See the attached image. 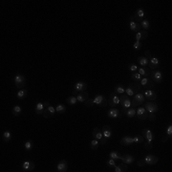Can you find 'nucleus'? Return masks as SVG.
Segmentation results:
<instances>
[{
	"label": "nucleus",
	"instance_id": "31",
	"mask_svg": "<svg viewBox=\"0 0 172 172\" xmlns=\"http://www.w3.org/2000/svg\"><path fill=\"white\" fill-rule=\"evenodd\" d=\"M129 28H130V30L133 31V32L138 33L139 31H140V23L136 22V21H130Z\"/></svg>",
	"mask_w": 172,
	"mask_h": 172
},
{
	"label": "nucleus",
	"instance_id": "9",
	"mask_svg": "<svg viewBox=\"0 0 172 172\" xmlns=\"http://www.w3.org/2000/svg\"><path fill=\"white\" fill-rule=\"evenodd\" d=\"M140 84L142 85V87H144L146 89H152L154 87V82L152 80L148 77H143L142 80H140Z\"/></svg>",
	"mask_w": 172,
	"mask_h": 172
},
{
	"label": "nucleus",
	"instance_id": "30",
	"mask_svg": "<svg viewBox=\"0 0 172 172\" xmlns=\"http://www.w3.org/2000/svg\"><path fill=\"white\" fill-rule=\"evenodd\" d=\"M137 72H138L142 77H148V76H150V73H151V71L147 67H139Z\"/></svg>",
	"mask_w": 172,
	"mask_h": 172
},
{
	"label": "nucleus",
	"instance_id": "14",
	"mask_svg": "<svg viewBox=\"0 0 172 172\" xmlns=\"http://www.w3.org/2000/svg\"><path fill=\"white\" fill-rule=\"evenodd\" d=\"M160 65V59L157 57H154L153 54L151 56V57L148 59V66H149L150 69L156 70Z\"/></svg>",
	"mask_w": 172,
	"mask_h": 172
},
{
	"label": "nucleus",
	"instance_id": "28",
	"mask_svg": "<svg viewBox=\"0 0 172 172\" xmlns=\"http://www.w3.org/2000/svg\"><path fill=\"white\" fill-rule=\"evenodd\" d=\"M123 113H124V115L129 119L134 118V117L136 116V109L134 107H129V108L125 109V110H123Z\"/></svg>",
	"mask_w": 172,
	"mask_h": 172
},
{
	"label": "nucleus",
	"instance_id": "46",
	"mask_svg": "<svg viewBox=\"0 0 172 172\" xmlns=\"http://www.w3.org/2000/svg\"><path fill=\"white\" fill-rule=\"evenodd\" d=\"M106 166L109 167V168H115V166H116V161H115L114 159L110 158L106 162Z\"/></svg>",
	"mask_w": 172,
	"mask_h": 172
},
{
	"label": "nucleus",
	"instance_id": "12",
	"mask_svg": "<svg viewBox=\"0 0 172 172\" xmlns=\"http://www.w3.org/2000/svg\"><path fill=\"white\" fill-rule=\"evenodd\" d=\"M142 134L143 137L144 139L146 140L147 143H152L153 142V139H154V134L150 129H147V128H144L142 130Z\"/></svg>",
	"mask_w": 172,
	"mask_h": 172
},
{
	"label": "nucleus",
	"instance_id": "23",
	"mask_svg": "<svg viewBox=\"0 0 172 172\" xmlns=\"http://www.w3.org/2000/svg\"><path fill=\"white\" fill-rule=\"evenodd\" d=\"M120 143L122 145L129 146V145H131L132 143H134V140H133V138L130 136H124L123 138H122Z\"/></svg>",
	"mask_w": 172,
	"mask_h": 172
},
{
	"label": "nucleus",
	"instance_id": "48",
	"mask_svg": "<svg viewBox=\"0 0 172 172\" xmlns=\"http://www.w3.org/2000/svg\"><path fill=\"white\" fill-rule=\"evenodd\" d=\"M142 46H143L142 42L137 40L134 42V44H133V48H134V50H136V51H139V50H140V48H142Z\"/></svg>",
	"mask_w": 172,
	"mask_h": 172
},
{
	"label": "nucleus",
	"instance_id": "11",
	"mask_svg": "<svg viewBox=\"0 0 172 172\" xmlns=\"http://www.w3.org/2000/svg\"><path fill=\"white\" fill-rule=\"evenodd\" d=\"M108 103L111 107H116L117 105L120 104V97L115 92H113L110 95V97H109Z\"/></svg>",
	"mask_w": 172,
	"mask_h": 172
},
{
	"label": "nucleus",
	"instance_id": "15",
	"mask_svg": "<svg viewBox=\"0 0 172 172\" xmlns=\"http://www.w3.org/2000/svg\"><path fill=\"white\" fill-rule=\"evenodd\" d=\"M143 96L145 97V100L149 101H153L157 99V94H156L152 89H146L143 93Z\"/></svg>",
	"mask_w": 172,
	"mask_h": 172
},
{
	"label": "nucleus",
	"instance_id": "5",
	"mask_svg": "<svg viewBox=\"0 0 172 172\" xmlns=\"http://www.w3.org/2000/svg\"><path fill=\"white\" fill-rule=\"evenodd\" d=\"M150 79L152 80L153 82L161 83L163 80V75L162 71H160V70H154V71H152L150 73Z\"/></svg>",
	"mask_w": 172,
	"mask_h": 172
},
{
	"label": "nucleus",
	"instance_id": "26",
	"mask_svg": "<svg viewBox=\"0 0 172 172\" xmlns=\"http://www.w3.org/2000/svg\"><path fill=\"white\" fill-rule=\"evenodd\" d=\"M172 139V124L170 123L169 125H168V127H167V129H166V135L163 137V143H166V142H167L168 140H171Z\"/></svg>",
	"mask_w": 172,
	"mask_h": 172
},
{
	"label": "nucleus",
	"instance_id": "42",
	"mask_svg": "<svg viewBox=\"0 0 172 172\" xmlns=\"http://www.w3.org/2000/svg\"><path fill=\"white\" fill-rule=\"evenodd\" d=\"M65 111H66L65 105L59 103L56 106V113H57V114H62V113H64Z\"/></svg>",
	"mask_w": 172,
	"mask_h": 172
},
{
	"label": "nucleus",
	"instance_id": "19",
	"mask_svg": "<svg viewBox=\"0 0 172 172\" xmlns=\"http://www.w3.org/2000/svg\"><path fill=\"white\" fill-rule=\"evenodd\" d=\"M144 14H144V11H143V8H139V9L135 11V14L133 15V16H134V20L136 22L140 23L142 20H143Z\"/></svg>",
	"mask_w": 172,
	"mask_h": 172
},
{
	"label": "nucleus",
	"instance_id": "8",
	"mask_svg": "<svg viewBox=\"0 0 172 172\" xmlns=\"http://www.w3.org/2000/svg\"><path fill=\"white\" fill-rule=\"evenodd\" d=\"M144 108L147 111L148 114H152V113H156L159 111V106L156 102H152V101H149V102L144 103Z\"/></svg>",
	"mask_w": 172,
	"mask_h": 172
},
{
	"label": "nucleus",
	"instance_id": "44",
	"mask_svg": "<svg viewBox=\"0 0 172 172\" xmlns=\"http://www.w3.org/2000/svg\"><path fill=\"white\" fill-rule=\"evenodd\" d=\"M66 102H67L69 105H75V104L77 102V97H75V96H71V97H67V100H66Z\"/></svg>",
	"mask_w": 172,
	"mask_h": 172
},
{
	"label": "nucleus",
	"instance_id": "1",
	"mask_svg": "<svg viewBox=\"0 0 172 172\" xmlns=\"http://www.w3.org/2000/svg\"><path fill=\"white\" fill-rule=\"evenodd\" d=\"M140 90H142V85L140 84V82L130 83L125 88V94L129 97H132V96L136 95L137 93L140 92Z\"/></svg>",
	"mask_w": 172,
	"mask_h": 172
},
{
	"label": "nucleus",
	"instance_id": "34",
	"mask_svg": "<svg viewBox=\"0 0 172 172\" xmlns=\"http://www.w3.org/2000/svg\"><path fill=\"white\" fill-rule=\"evenodd\" d=\"M122 157H123V155L118 151H112L110 152V154H109V158L114 159L115 161H117V160H122Z\"/></svg>",
	"mask_w": 172,
	"mask_h": 172
},
{
	"label": "nucleus",
	"instance_id": "39",
	"mask_svg": "<svg viewBox=\"0 0 172 172\" xmlns=\"http://www.w3.org/2000/svg\"><path fill=\"white\" fill-rule=\"evenodd\" d=\"M100 142L99 140L94 139L92 142L90 143V148H91L92 150H97V147L100 146Z\"/></svg>",
	"mask_w": 172,
	"mask_h": 172
},
{
	"label": "nucleus",
	"instance_id": "25",
	"mask_svg": "<svg viewBox=\"0 0 172 172\" xmlns=\"http://www.w3.org/2000/svg\"><path fill=\"white\" fill-rule=\"evenodd\" d=\"M89 99V94L87 92H80L79 94H77V100L79 102H85L86 100H87Z\"/></svg>",
	"mask_w": 172,
	"mask_h": 172
},
{
	"label": "nucleus",
	"instance_id": "16",
	"mask_svg": "<svg viewBox=\"0 0 172 172\" xmlns=\"http://www.w3.org/2000/svg\"><path fill=\"white\" fill-rule=\"evenodd\" d=\"M50 105L49 101H45V102H38L37 105H36V113L37 115H42L43 112L46 109V107H48Z\"/></svg>",
	"mask_w": 172,
	"mask_h": 172
},
{
	"label": "nucleus",
	"instance_id": "18",
	"mask_svg": "<svg viewBox=\"0 0 172 172\" xmlns=\"http://www.w3.org/2000/svg\"><path fill=\"white\" fill-rule=\"evenodd\" d=\"M136 115H137V117H138L140 120H144L147 119L148 113H147V111L145 110V108H144V107H139L136 110Z\"/></svg>",
	"mask_w": 172,
	"mask_h": 172
},
{
	"label": "nucleus",
	"instance_id": "47",
	"mask_svg": "<svg viewBox=\"0 0 172 172\" xmlns=\"http://www.w3.org/2000/svg\"><path fill=\"white\" fill-rule=\"evenodd\" d=\"M138 68H139V66L136 65V64L130 63V64L128 65V69H129V71H131V73L137 72V71H138Z\"/></svg>",
	"mask_w": 172,
	"mask_h": 172
},
{
	"label": "nucleus",
	"instance_id": "13",
	"mask_svg": "<svg viewBox=\"0 0 172 172\" xmlns=\"http://www.w3.org/2000/svg\"><path fill=\"white\" fill-rule=\"evenodd\" d=\"M54 114H56V108L52 106V105H49L48 107H46L42 116L44 117L45 119H50V118H53Z\"/></svg>",
	"mask_w": 172,
	"mask_h": 172
},
{
	"label": "nucleus",
	"instance_id": "50",
	"mask_svg": "<svg viewBox=\"0 0 172 172\" xmlns=\"http://www.w3.org/2000/svg\"><path fill=\"white\" fill-rule=\"evenodd\" d=\"M152 147H153V144H152V143H144V148H145L146 150H150L152 149Z\"/></svg>",
	"mask_w": 172,
	"mask_h": 172
},
{
	"label": "nucleus",
	"instance_id": "32",
	"mask_svg": "<svg viewBox=\"0 0 172 172\" xmlns=\"http://www.w3.org/2000/svg\"><path fill=\"white\" fill-rule=\"evenodd\" d=\"M115 172H125V171H128V166L126 163H120L119 166H115Z\"/></svg>",
	"mask_w": 172,
	"mask_h": 172
},
{
	"label": "nucleus",
	"instance_id": "17",
	"mask_svg": "<svg viewBox=\"0 0 172 172\" xmlns=\"http://www.w3.org/2000/svg\"><path fill=\"white\" fill-rule=\"evenodd\" d=\"M143 160H144V163H145V165H148V166H154V165H156V163L159 162V158L156 157L155 155H152V154L147 155Z\"/></svg>",
	"mask_w": 172,
	"mask_h": 172
},
{
	"label": "nucleus",
	"instance_id": "51",
	"mask_svg": "<svg viewBox=\"0 0 172 172\" xmlns=\"http://www.w3.org/2000/svg\"><path fill=\"white\" fill-rule=\"evenodd\" d=\"M137 166H140V167H143V166H145V163H144V160L143 159V160H140V161L137 162Z\"/></svg>",
	"mask_w": 172,
	"mask_h": 172
},
{
	"label": "nucleus",
	"instance_id": "41",
	"mask_svg": "<svg viewBox=\"0 0 172 172\" xmlns=\"http://www.w3.org/2000/svg\"><path fill=\"white\" fill-rule=\"evenodd\" d=\"M142 76L140 75L138 72H134V73H131V79L135 81V82H140V80H142Z\"/></svg>",
	"mask_w": 172,
	"mask_h": 172
},
{
	"label": "nucleus",
	"instance_id": "29",
	"mask_svg": "<svg viewBox=\"0 0 172 172\" xmlns=\"http://www.w3.org/2000/svg\"><path fill=\"white\" fill-rule=\"evenodd\" d=\"M147 36H148V33L146 31H139V32L136 34V40H138V41L143 40L147 37Z\"/></svg>",
	"mask_w": 172,
	"mask_h": 172
},
{
	"label": "nucleus",
	"instance_id": "20",
	"mask_svg": "<svg viewBox=\"0 0 172 172\" xmlns=\"http://www.w3.org/2000/svg\"><path fill=\"white\" fill-rule=\"evenodd\" d=\"M68 169V163L66 160H61V161L58 162L57 166V170L58 172H65Z\"/></svg>",
	"mask_w": 172,
	"mask_h": 172
},
{
	"label": "nucleus",
	"instance_id": "7",
	"mask_svg": "<svg viewBox=\"0 0 172 172\" xmlns=\"http://www.w3.org/2000/svg\"><path fill=\"white\" fill-rule=\"evenodd\" d=\"M101 131H102V136H103V139L100 142L101 144H106L107 143V140L111 138L112 136V130H111V127L109 125H104L101 129Z\"/></svg>",
	"mask_w": 172,
	"mask_h": 172
},
{
	"label": "nucleus",
	"instance_id": "37",
	"mask_svg": "<svg viewBox=\"0 0 172 172\" xmlns=\"http://www.w3.org/2000/svg\"><path fill=\"white\" fill-rule=\"evenodd\" d=\"M2 138H3V140H4L5 143L10 142V140H11V132L9 131V130H6L5 132L3 133Z\"/></svg>",
	"mask_w": 172,
	"mask_h": 172
},
{
	"label": "nucleus",
	"instance_id": "45",
	"mask_svg": "<svg viewBox=\"0 0 172 172\" xmlns=\"http://www.w3.org/2000/svg\"><path fill=\"white\" fill-rule=\"evenodd\" d=\"M133 140H134V143H136V144H139V143H143L144 138H143V136L136 135L135 137H133Z\"/></svg>",
	"mask_w": 172,
	"mask_h": 172
},
{
	"label": "nucleus",
	"instance_id": "24",
	"mask_svg": "<svg viewBox=\"0 0 172 172\" xmlns=\"http://www.w3.org/2000/svg\"><path fill=\"white\" fill-rule=\"evenodd\" d=\"M92 135H93V138L94 139H96V140H99L100 142H101L103 139V136H102V131L100 130V128H94V130H93V133H92Z\"/></svg>",
	"mask_w": 172,
	"mask_h": 172
},
{
	"label": "nucleus",
	"instance_id": "3",
	"mask_svg": "<svg viewBox=\"0 0 172 172\" xmlns=\"http://www.w3.org/2000/svg\"><path fill=\"white\" fill-rule=\"evenodd\" d=\"M94 104L97 105L99 107H106L108 104V100H106V97L102 95H97L95 97H94Z\"/></svg>",
	"mask_w": 172,
	"mask_h": 172
},
{
	"label": "nucleus",
	"instance_id": "4",
	"mask_svg": "<svg viewBox=\"0 0 172 172\" xmlns=\"http://www.w3.org/2000/svg\"><path fill=\"white\" fill-rule=\"evenodd\" d=\"M120 104L122 105L123 107V111L125 110V109L131 107V100L129 96H127L126 94H123L120 97Z\"/></svg>",
	"mask_w": 172,
	"mask_h": 172
},
{
	"label": "nucleus",
	"instance_id": "6",
	"mask_svg": "<svg viewBox=\"0 0 172 172\" xmlns=\"http://www.w3.org/2000/svg\"><path fill=\"white\" fill-rule=\"evenodd\" d=\"M87 83L84 82V81H77V82L74 85V88H73V91L72 94L74 95H77L80 92H83L87 89Z\"/></svg>",
	"mask_w": 172,
	"mask_h": 172
},
{
	"label": "nucleus",
	"instance_id": "36",
	"mask_svg": "<svg viewBox=\"0 0 172 172\" xmlns=\"http://www.w3.org/2000/svg\"><path fill=\"white\" fill-rule=\"evenodd\" d=\"M114 92L116 94H120V95H123V94H125V87H124V86L122 85V84H119V85H117L115 87Z\"/></svg>",
	"mask_w": 172,
	"mask_h": 172
},
{
	"label": "nucleus",
	"instance_id": "35",
	"mask_svg": "<svg viewBox=\"0 0 172 172\" xmlns=\"http://www.w3.org/2000/svg\"><path fill=\"white\" fill-rule=\"evenodd\" d=\"M138 63L142 66V67H147L148 59L145 57H138Z\"/></svg>",
	"mask_w": 172,
	"mask_h": 172
},
{
	"label": "nucleus",
	"instance_id": "43",
	"mask_svg": "<svg viewBox=\"0 0 172 172\" xmlns=\"http://www.w3.org/2000/svg\"><path fill=\"white\" fill-rule=\"evenodd\" d=\"M24 147H25L26 151H31V150H32L33 147H34V143H33L32 140H26L25 143H24Z\"/></svg>",
	"mask_w": 172,
	"mask_h": 172
},
{
	"label": "nucleus",
	"instance_id": "21",
	"mask_svg": "<svg viewBox=\"0 0 172 172\" xmlns=\"http://www.w3.org/2000/svg\"><path fill=\"white\" fill-rule=\"evenodd\" d=\"M107 116L110 119H116V118H120L122 115H120V112L119 109H117L115 107H112L110 110L107 112Z\"/></svg>",
	"mask_w": 172,
	"mask_h": 172
},
{
	"label": "nucleus",
	"instance_id": "33",
	"mask_svg": "<svg viewBox=\"0 0 172 172\" xmlns=\"http://www.w3.org/2000/svg\"><path fill=\"white\" fill-rule=\"evenodd\" d=\"M27 94H28V91L27 89H20L16 94V97L18 100H24L25 97H27Z\"/></svg>",
	"mask_w": 172,
	"mask_h": 172
},
{
	"label": "nucleus",
	"instance_id": "38",
	"mask_svg": "<svg viewBox=\"0 0 172 172\" xmlns=\"http://www.w3.org/2000/svg\"><path fill=\"white\" fill-rule=\"evenodd\" d=\"M140 28H143L144 31H146L150 28V22L147 20V19H143L140 22Z\"/></svg>",
	"mask_w": 172,
	"mask_h": 172
},
{
	"label": "nucleus",
	"instance_id": "10",
	"mask_svg": "<svg viewBox=\"0 0 172 172\" xmlns=\"http://www.w3.org/2000/svg\"><path fill=\"white\" fill-rule=\"evenodd\" d=\"M26 83V79L23 75H16L14 77V84L17 88L19 89H23V87L25 86Z\"/></svg>",
	"mask_w": 172,
	"mask_h": 172
},
{
	"label": "nucleus",
	"instance_id": "22",
	"mask_svg": "<svg viewBox=\"0 0 172 172\" xmlns=\"http://www.w3.org/2000/svg\"><path fill=\"white\" fill-rule=\"evenodd\" d=\"M34 169V163L31 161H25L22 163V171H32Z\"/></svg>",
	"mask_w": 172,
	"mask_h": 172
},
{
	"label": "nucleus",
	"instance_id": "2",
	"mask_svg": "<svg viewBox=\"0 0 172 172\" xmlns=\"http://www.w3.org/2000/svg\"><path fill=\"white\" fill-rule=\"evenodd\" d=\"M145 101V97H144L143 94V93H137L136 95L133 96V99L131 100V107H137V106H140V104L144 103Z\"/></svg>",
	"mask_w": 172,
	"mask_h": 172
},
{
	"label": "nucleus",
	"instance_id": "27",
	"mask_svg": "<svg viewBox=\"0 0 172 172\" xmlns=\"http://www.w3.org/2000/svg\"><path fill=\"white\" fill-rule=\"evenodd\" d=\"M123 163H126V165H131L132 163H134L135 161V159L133 156L131 155H129V154H124L123 155V157H122V160H120Z\"/></svg>",
	"mask_w": 172,
	"mask_h": 172
},
{
	"label": "nucleus",
	"instance_id": "52",
	"mask_svg": "<svg viewBox=\"0 0 172 172\" xmlns=\"http://www.w3.org/2000/svg\"><path fill=\"white\" fill-rule=\"evenodd\" d=\"M130 21H135L134 20V16H133V15H132V16H130Z\"/></svg>",
	"mask_w": 172,
	"mask_h": 172
},
{
	"label": "nucleus",
	"instance_id": "40",
	"mask_svg": "<svg viewBox=\"0 0 172 172\" xmlns=\"http://www.w3.org/2000/svg\"><path fill=\"white\" fill-rule=\"evenodd\" d=\"M21 112H22V108L19 106V105H15V106L13 108V111H11L13 115L15 116V117H18L19 115L21 114Z\"/></svg>",
	"mask_w": 172,
	"mask_h": 172
},
{
	"label": "nucleus",
	"instance_id": "49",
	"mask_svg": "<svg viewBox=\"0 0 172 172\" xmlns=\"http://www.w3.org/2000/svg\"><path fill=\"white\" fill-rule=\"evenodd\" d=\"M84 103H85V106L86 107H92L93 105H94V100L93 99H88Z\"/></svg>",
	"mask_w": 172,
	"mask_h": 172
}]
</instances>
